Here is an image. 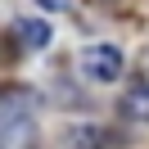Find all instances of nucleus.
Returning a JSON list of instances; mask_svg holds the SVG:
<instances>
[{"label": "nucleus", "instance_id": "f257e3e1", "mask_svg": "<svg viewBox=\"0 0 149 149\" xmlns=\"http://www.w3.org/2000/svg\"><path fill=\"white\" fill-rule=\"evenodd\" d=\"M81 72L95 81H118L122 77V50L118 45H86L81 50Z\"/></svg>", "mask_w": 149, "mask_h": 149}, {"label": "nucleus", "instance_id": "f03ea898", "mask_svg": "<svg viewBox=\"0 0 149 149\" xmlns=\"http://www.w3.org/2000/svg\"><path fill=\"white\" fill-rule=\"evenodd\" d=\"M122 113L136 122H149V81H131L122 95Z\"/></svg>", "mask_w": 149, "mask_h": 149}, {"label": "nucleus", "instance_id": "7ed1b4c3", "mask_svg": "<svg viewBox=\"0 0 149 149\" xmlns=\"http://www.w3.org/2000/svg\"><path fill=\"white\" fill-rule=\"evenodd\" d=\"M0 140H5V145H23V140H32L27 113H14V118H9V109H0Z\"/></svg>", "mask_w": 149, "mask_h": 149}, {"label": "nucleus", "instance_id": "20e7f679", "mask_svg": "<svg viewBox=\"0 0 149 149\" xmlns=\"http://www.w3.org/2000/svg\"><path fill=\"white\" fill-rule=\"evenodd\" d=\"M18 32H23V41H27L32 50L50 45V36H54V32H50V23H41V18H23V23H18Z\"/></svg>", "mask_w": 149, "mask_h": 149}, {"label": "nucleus", "instance_id": "39448f33", "mask_svg": "<svg viewBox=\"0 0 149 149\" xmlns=\"http://www.w3.org/2000/svg\"><path fill=\"white\" fill-rule=\"evenodd\" d=\"M36 5H41L45 14H59V9H68V0H36Z\"/></svg>", "mask_w": 149, "mask_h": 149}]
</instances>
